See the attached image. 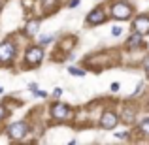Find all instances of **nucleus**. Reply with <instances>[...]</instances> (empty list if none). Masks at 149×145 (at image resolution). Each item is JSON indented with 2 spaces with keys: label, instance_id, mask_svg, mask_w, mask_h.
Returning <instances> with one entry per match:
<instances>
[{
  "label": "nucleus",
  "instance_id": "6",
  "mask_svg": "<svg viewBox=\"0 0 149 145\" xmlns=\"http://www.w3.org/2000/svg\"><path fill=\"white\" fill-rule=\"evenodd\" d=\"M13 55H15V49L10 42L0 44V62H10L13 58Z\"/></svg>",
  "mask_w": 149,
  "mask_h": 145
},
{
  "label": "nucleus",
  "instance_id": "13",
  "mask_svg": "<svg viewBox=\"0 0 149 145\" xmlns=\"http://www.w3.org/2000/svg\"><path fill=\"white\" fill-rule=\"evenodd\" d=\"M140 128H142V132H143V134H149V117H147V119H143V121H142V124H140Z\"/></svg>",
  "mask_w": 149,
  "mask_h": 145
},
{
  "label": "nucleus",
  "instance_id": "18",
  "mask_svg": "<svg viewBox=\"0 0 149 145\" xmlns=\"http://www.w3.org/2000/svg\"><path fill=\"white\" fill-rule=\"evenodd\" d=\"M51 40H53L51 36H45V38H42V44H47V42H51Z\"/></svg>",
  "mask_w": 149,
  "mask_h": 145
},
{
  "label": "nucleus",
  "instance_id": "10",
  "mask_svg": "<svg viewBox=\"0 0 149 145\" xmlns=\"http://www.w3.org/2000/svg\"><path fill=\"white\" fill-rule=\"evenodd\" d=\"M38 26H40V23H38V21L26 23V34H29V36H34V34L38 32Z\"/></svg>",
  "mask_w": 149,
  "mask_h": 145
},
{
  "label": "nucleus",
  "instance_id": "19",
  "mask_svg": "<svg viewBox=\"0 0 149 145\" xmlns=\"http://www.w3.org/2000/svg\"><path fill=\"white\" fill-rule=\"evenodd\" d=\"M111 91H113V92L119 91V83H113V85H111Z\"/></svg>",
  "mask_w": 149,
  "mask_h": 145
},
{
  "label": "nucleus",
  "instance_id": "12",
  "mask_svg": "<svg viewBox=\"0 0 149 145\" xmlns=\"http://www.w3.org/2000/svg\"><path fill=\"white\" fill-rule=\"evenodd\" d=\"M68 72L72 74V76H77V77H83V76H85V72H83V70H79V68H74V66H72V68H68Z\"/></svg>",
  "mask_w": 149,
  "mask_h": 145
},
{
  "label": "nucleus",
  "instance_id": "11",
  "mask_svg": "<svg viewBox=\"0 0 149 145\" xmlns=\"http://www.w3.org/2000/svg\"><path fill=\"white\" fill-rule=\"evenodd\" d=\"M55 4H57V0H42V6H44V10H53Z\"/></svg>",
  "mask_w": 149,
  "mask_h": 145
},
{
  "label": "nucleus",
  "instance_id": "3",
  "mask_svg": "<svg viewBox=\"0 0 149 145\" xmlns=\"http://www.w3.org/2000/svg\"><path fill=\"white\" fill-rule=\"evenodd\" d=\"M25 58H26V62H29L30 66H36L38 62L44 58V51H42V47H30L29 51H26Z\"/></svg>",
  "mask_w": 149,
  "mask_h": 145
},
{
  "label": "nucleus",
  "instance_id": "20",
  "mask_svg": "<svg viewBox=\"0 0 149 145\" xmlns=\"http://www.w3.org/2000/svg\"><path fill=\"white\" fill-rule=\"evenodd\" d=\"M77 4H79V0H72V2H70V8H76Z\"/></svg>",
  "mask_w": 149,
  "mask_h": 145
},
{
  "label": "nucleus",
  "instance_id": "7",
  "mask_svg": "<svg viewBox=\"0 0 149 145\" xmlns=\"http://www.w3.org/2000/svg\"><path fill=\"white\" fill-rule=\"evenodd\" d=\"M106 21V15H104V10H95L93 13H89V17H87V23L89 25H100V23H104Z\"/></svg>",
  "mask_w": 149,
  "mask_h": 145
},
{
  "label": "nucleus",
  "instance_id": "16",
  "mask_svg": "<svg viewBox=\"0 0 149 145\" xmlns=\"http://www.w3.org/2000/svg\"><path fill=\"white\" fill-rule=\"evenodd\" d=\"M143 70H146V74L149 76V57L146 58V60H143Z\"/></svg>",
  "mask_w": 149,
  "mask_h": 145
},
{
  "label": "nucleus",
  "instance_id": "21",
  "mask_svg": "<svg viewBox=\"0 0 149 145\" xmlns=\"http://www.w3.org/2000/svg\"><path fill=\"white\" fill-rule=\"evenodd\" d=\"M2 92H4V89H2V87H0V94H2Z\"/></svg>",
  "mask_w": 149,
  "mask_h": 145
},
{
  "label": "nucleus",
  "instance_id": "5",
  "mask_svg": "<svg viewBox=\"0 0 149 145\" xmlns=\"http://www.w3.org/2000/svg\"><path fill=\"white\" fill-rule=\"evenodd\" d=\"M117 115L113 111H106L104 115H102V119H100V126L102 128H106V130H111V128H115L117 126Z\"/></svg>",
  "mask_w": 149,
  "mask_h": 145
},
{
  "label": "nucleus",
  "instance_id": "17",
  "mask_svg": "<svg viewBox=\"0 0 149 145\" xmlns=\"http://www.w3.org/2000/svg\"><path fill=\"white\" fill-rule=\"evenodd\" d=\"M4 117H6V108H2V105H0V121H2Z\"/></svg>",
  "mask_w": 149,
  "mask_h": 145
},
{
  "label": "nucleus",
  "instance_id": "8",
  "mask_svg": "<svg viewBox=\"0 0 149 145\" xmlns=\"http://www.w3.org/2000/svg\"><path fill=\"white\" fill-rule=\"evenodd\" d=\"M51 115H53L55 119H66V117H68V108H66L64 104H55L53 108H51Z\"/></svg>",
  "mask_w": 149,
  "mask_h": 145
},
{
  "label": "nucleus",
  "instance_id": "9",
  "mask_svg": "<svg viewBox=\"0 0 149 145\" xmlns=\"http://www.w3.org/2000/svg\"><path fill=\"white\" fill-rule=\"evenodd\" d=\"M127 44H128V47H138V45L142 44V34H140V32H134L130 38H128Z\"/></svg>",
  "mask_w": 149,
  "mask_h": 145
},
{
  "label": "nucleus",
  "instance_id": "4",
  "mask_svg": "<svg viewBox=\"0 0 149 145\" xmlns=\"http://www.w3.org/2000/svg\"><path fill=\"white\" fill-rule=\"evenodd\" d=\"M132 28H134V32H140L142 36L147 34L149 32V17H146V15H138V17L134 19Z\"/></svg>",
  "mask_w": 149,
  "mask_h": 145
},
{
  "label": "nucleus",
  "instance_id": "2",
  "mask_svg": "<svg viewBox=\"0 0 149 145\" xmlns=\"http://www.w3.org/2000/svg\"><path fill=\"white\" fill-rule=\"evenodd\" d=\"M111 13H113L115 19H128L132 15V8L128 6V4H125V2H119V4H113Z\"/></svg>",
  "mask_w": 149,
  "mask_h": 145
},
{
  "label": "nucleus",
  "instance_id": "15",
  "mask_svg": "<svg viewBox=\"0 0 149 145\" xmlns=\"http://www.w3.org/2000/svg\"><path fill=\"white\" fill-rule=\"evenodd\" d=\"M111 34H113V36H121V34H123V28H121V26H113Z\"/></svg>",
  "mask_w": 149,
  "mask_h": 145
},
{
  "label": "nucleus",
  "instance_id": "14",
  "mask_svg": "<svg viewBox=\"0 0 149 145\" xmlns=\"http://www.w3.org/2000/svg\"><path fill=\"white\" fill-rule=\"evenodd\" d=\"M123 119L127 121V123H130V121L134 119V115H132V111H130V109H125V113H123Z\"/></svg>",
  "mask_w": 149,
  "mask_h": 145
},
{
  "label": "nucleus",
  "instance_id": "1",
  "mask_svg": "<svg viewBox=\"0 0 149 145\" xmlns=\"http://www.w3.org/2000/svg\"><path fill=\"white\" fill-rule=\"evenodd\" d=\"M26 132H29V124H26L25 121H21V123H13L10 128H8V136H10L11 139H21V138H25Z\"/></svg>",
  "mask_w": 149,
  "mask_h": 145
}]
</instances>
